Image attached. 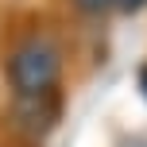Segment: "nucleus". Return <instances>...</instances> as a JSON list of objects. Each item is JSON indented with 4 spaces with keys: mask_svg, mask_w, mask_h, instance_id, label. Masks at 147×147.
I'll use <instances>...</instances> for the list:
<instances>
[{
    "mask_svg": "<svg viewBox=\"0 0 147 147\" xmlns=\"http://www.w3.org/2000/svg\"><path fill=\"white\" fill-rule=\"evenodd\" d=\"M58 51L51 43H27L12 58V81L23 97H47L58 78Z\"/></svg>",
    "mask_w": 147,
    "mask_h": 147,
    "instance_id": "1",
    "label": "nucleus"
},
{
    "mask_svg": "<svg viewBox=\"0 0 147 147\" xmlns=\"http://www.w3.org/2000/svg\"><path fill=\"white\" fill-rule=\"evenodd\" d=\"M81 8H109V4H116V0H78Z\"/></svg>",
    "mask_w": 147,
    "mask_h": 147,
    "instance_id": "2",
    "label": "nucleus"
},
{
    "mask_svg": "<svg viewBox=\"0 0 147 147\" xmlns=\"http://www.w3.org/2000/svg\"><path fill=\"white\" fill-rule=\"evenodd\" d=\"M120 8H140V4H147V0H116Z\"/></svg>",
    "mask_w": 147,
    "mask_h": 147,
    "instance_id": "3",
    "label": "nucleus"
},
{
    "mask_svg": "<svg viewBox=\"0 0 147 147\" xmlns=\"http://www.w3.org/2000/svg\"><path fill=\"white\" fill-rule=\"evenodd\" d=\"M140 89H143V93H147V66L140 70Z\"/></svg>",
    "mask_w": 147,
    "mask_h": 147,
    "instance_id": "4",
    "label": "nucleus"
}]
</instances>
